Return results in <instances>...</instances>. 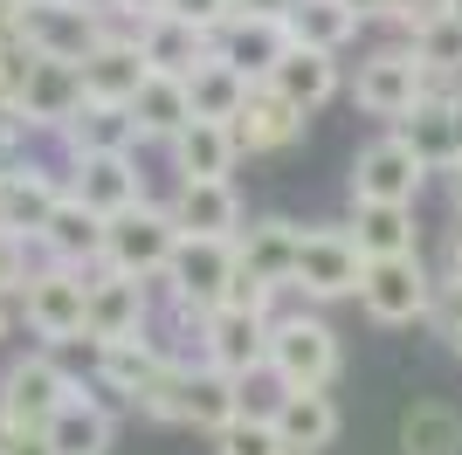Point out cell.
Returning <instances> with one entry per match:
<instances>
[{
    "instance_id": "6da1fadb",
    "label": "cell",
    "mask_w": 462,
    "mask_h": 455,
    "mask_svg": "<svg viewBox=\"0 0 462 455\" xmlns=\"http://www.w3.org/2000/svg\"><path fill=\"white\" fill-rule=\"evenodd\" d=\"M290 297H297V290H283V303H276V318H270V373L283 379L290 394H331V379L346 366L338 331H331L310 303L290 311Z\"/></svg>"
},
{
    "instance_id": "7a4b0ae2",
    "label": "cell",
    "mask_w": 462,
    "mask_h": 455,
    "mask_svg": "<svg viewBox=\"0 0 462 455\" xmlns=\"http://www.w3.org/2000/svg\"><path fill=\"white\" fill-rule=\"evenodd\" d=\"M21 324L42 345H77L90 339V269L69 263H35L21 283Z\"/></svg>"
},
{
    "instance_id": "3957f363",
    "label": "cell",
    "mask_w": 462,
    "mask_h": 455,
    "mask_svg": "<svg viewBox=\"0 0 462 455\" xmlns=\"http://www.w3.org/2000/svg\"><path fill=\"white\" fill-rule=\"evenodd\" d=\"M111 35H117V21L104 14V0H28L14 28V42L28 56H56V62H83Z\"/></svg>"
},
{
    "instance_id": "277c9868",
    "label": "cell",
    "mask_w": 462,
    "mask_h": 455,
    "mask_svg": "<svg viewBox=\"0 0 462 455\" xmlns=\"http://www.w3.org/2000/svg\"><path fill=\"white\" fill-rule=\"evenodd\" d=\"M359 283H366V248H359V235L338 228V221L304 228L290 290H297L304 303H338V297H359Z\"/></svg>"
},
{
    "instance_id": "5b68a950",
    "label": "cell",
    "mask_w": 462,
    "mask_h": 455,
    "mask_svg": "<svg viewBox=\"0 0 462 455\" xmlns=\"http://www.w3.org/2000/svg\"><path fill=\"white\" fill-rule=\"evenodd\" d=\"M421 97H428V62L414 56L407 42H380V49L359 56V70H352V104H359L366 117L401 125Z\"/></svg>"
},
{
    "instance_id": "8992f818",
    "label": "cell",
    "mask_w": 462,
    "mask_h": 455,
    "mask_svg": "<svg viewBox=\"0 0 462 455\" xmlns=\"http://www.w3.org/2000/svg\"><path fill=\"white\" fill-rule=\"evenodd\" d=\"M77 394V379L62 373L49 352H28L0 373V421L14 428V435H49V421L62 414V400Z\"/></svg>"
},
{
    "instance_id": "52a82bcc",
    "label": "cell",
    "mask_w": 462,
    "mask_h": 455,
    "mask_svg": "<svg viewBox=\"0 0 462 455\" xmlns=\"http://www.w3.org/2000/svg\"><path fill=\"white\" fill-rule=\"evenodd\" d=\"M173 248H180V221L166 208H152V200L104 221V269H125V276L159 283L166 263H173Z\"/></svg>"
},
{
    "instance_id": "ba28073f",
    "label": "cell",
    "mask_w": 462,
    "mask_h": 455,
    "mask_svg": "<svg viewBox=\"0 0 462 455\" xmlns=\"http://www.w3.org/2000/svg\"><path fill=\"white\" fill-rule=\"evenodd\" d=\"M373 324H428V303H435V269L421 255H380L366 263V283H359Z\"/></svg>"
},
{
    "instance_id": "9c48e42d",
    "label": "cell",
    "mask_w": 462,
    "mask_h": 455,
    "mask_svg": "<svg viewBox=\"0 0 462 455\" xmlns=\"http://www.w3.org/2000/svg\"><path fill=\"white\" fill-rule=\"evenodd\" d=\"M235 242H200V235H180L173 263H166V276H159V290L173 303H187V311H221L228 303V283H235Z\"/></svg>"
},
{
    "instance_id": "30bf717a",
    "label": "cell",
    "mask_w": 462,
    "mask_h": 455,
    "mask_svg": "<svg viewBox=\"0 0 462 455\" xmlns=\"http://www.w3.org/2000/svg\"><path fill=\"white\" fill-rule=\"evenodd\" d=\"M428 187V166L407 152L401 132L373 138V145H359V159H352V200H380V208H414Z\"/></svg>"
},
{
    "instance_id": "8fae6325",
    "label": "cell",
    "mask_w": 462,
    "mask_h": 455,
    "mask_svg": "<svg viewBox=\"0 0 462 455\" xmlns=\"http://www.w3.org/2000/svg\"><path fill=\"white\" fill-rule=\"evenodd\" d=\"M152 290L159 283L125 276V269H90V345L145 339V324H152Z\"/></svg>"
},
{
    "instance_id": "7c38bea8",
    "label": "cell",
    "mask_w": 462,
    "mask_h": 455,
    "mask_svg": "<svg viewBox=\"0 0 462 455\" xmlns=\"http://www.w3.org/2000/svg\"><path fill=\"white\" fill-rule=\"evenodd\" d=\"M200 359L235 373V379L263 373V366H270V318H263V311H235V303L208 311V318H200Z\"/></svg>"
},
{
    "instance_id": "4fadbf2b",
    "label": "cell",
    "mask_w": 462,
    "mask_h": 455,
    "mask_svg": "<svg viewBox=\"0 0 462 455\" xmlns=\"http://www.w3.org/2000/svg\"><path fill=\"white\" fill-rule=\"evenodd\" d=\"M69 200H83L90 214H132L145 208V172L132 152H97V159H69Z\"/></svg>"
},
{
    "instance_id": "5bb4252c",
    "label": "cell",
    "mask_w": 462,
    "mask_h": 455,
    "mask_svg": "<svg viewBox=\"0 0 462 455\" xmlns=\"http://www.w3.org/2000/svg\"><path fill=\"white\" fill-rule=\"evenodd\" d=\"M62 200H69V172H56V166H21V159H14L7 180H0V228L21 235V242H35Z\"/></svg>"
},
{
    "instance_id": "9a60e30c",
    "label": "cell",
    "mask_w": 462,
    "mask_h": 455,
    "mask_svg": "<svg viewBox=\"0 0 462 455\" xmlns=\"http://www.w3.org/2000/svg\"><path fill=\"white\" fill-rule=\"evenodd\" d=\"M14 104H21V117H28V132H62V125H69V117L90 104V97H83V62L35 56Z\"/></svg>"
},
{
    "instance_id": "2e32d148",
    "label": "cell",
    "mask_w": 462,
    "mask_h": 455,
    "mask_svg": "<svg viewBox=\"0 0 462 455\" xmlns=\"http://www.w3.org/2000/svg\"><path fill=\"white\" fill-rule=\"evenodd\" d=\"M166 214L180 221V235H200V242H235L242 235V193H235V180H180L173 200H166Z\"/></svg>"
},
{
    "instance_id": "e0dca14e",
    "label": "cell",
    "mask_w": 462,
    "mask_h": 455,
    "mask_svg": "<svg viewBox=\"0 0 462 455\" xmlns=\"http://www.w3.org/2000/svg\"><path fill=\"white\" fill-rule=\"evenodd\" d=\"M214 56L235 62L249 83H270L276 62L290 56V21H276V14H235L228 28L214 35Z\"/></svg>"
},
{
    "instance_id": "ac0fdd59",
    "label": "cell",
    "mask_w": 462,
    "mask_h": 455,
    "mask_svg": "<svg viewBox=\"0 0 462 455\" xmlns=\"http://www.w3.org/2000/svg\"><path fill=\"white\" fill-rule=\"evenodd\" d=\"M304 125H310L304 104H290L276 83H255L249 104H242V117H235V138H242L249 159H263V152H290L297 138H304Z\"/></svg>"
},
{
    "instance_id": "d6986e66",
    "label": "cell",
    "mask_w": 462,
    "mask_h": 455,
    "mask_svg": "<svg viewBox=\"0 0 462 455\" xmlns=\"http://www.w3.org/2000/svg\"><path fill=\"white\" fill-rule=\"evenodd\" d=\"M90 359H97V386L104 394H117L125 407H138V394L152 386L166 366H173V352L145 331V339H117V345H90Z\"/></svg>"
},
{
    "instance_id": "ffe728a7",
    "label": "cell",
    "mask_w": 462,
    "mask_h": 455,
    "mask_svg": "<svg viewBox=\"0 0 462 455\" xmlns=\"http://www.w3.org/2000/svg\"><path fill=\"white\" fill-rule=\"evenodd\" d=\"M145 56H138V28H117L111 42H97L83 56V97L90 104H132L138 83H145Z\"/></svg>"
},
{
    "instance_id": "44dd1931",
    "label": "cell",
    "mask_w": 462,
    "mask_h": 455,
    "mask_svg": "<svg viewBox=\"0 0 462 455\" xmlns=\"http://www.w3.org/2000/svg\"><path fill=\"white\" fill-rule=\"evenodd\" d=\"M297 248H304V228L283 221V214H263V221H249L242 235H235V263L249 269V276H263V283L290 290V276H297Z\"/></svg>"
},
{
    "instance_id": "7402d4cb",
    "label": "cell",
    "mask_w": 462,
    "mask_h": 455,
    "mask_svg": "<svg viewBox=\"0 0 462 455\" xmlns=\"http://www.w3.org/2000/svg\"><path fill=\"white\" fill-rule=\"evenodd\" d=\"M138 56H145V70H159V76H193L214 56V35L200 21H187V14H159V21L138 28Z\"/></svg>"
},
{
    "instance_id": "603a6c76",
    "label": "cell",
    "mask_w": 462,
    "mask_h": 455,
    "mask_svg": "<svg viewBox=\"0 0 462 455\" xmlns=\"http://www.w3.org/2000/svg\"><path fill=\"white\" fill-rule=\"evenodd\" d=\"M42 263H69V269H104V214H90L83 200H62L49 214V228L35 235Z\"/></svg>"
},
{
    "instance_id": "cb8c5ba5",
    "label": "cell",
    "mask_w": 462,
    "mask_h": 455,
    "mask_svg": "<svg viewBox=\"0 0 462 455\" xmlns=\"http://www.w3.org/2000/svg\"><path fill=\"white\" fill-rule=\"evenodd\" d=\"M166 152H173L180 180H235V166H242V138H235V125H221V117H193Z\"/></svg>"
},
{
    "instance_id": "d4e9b609",
    "label": "cell",
    "mask_w": 462,
    "mask_h": 455,
    "mask_svg": "<svg viewBox=\"0 0 462 455\" xmlns=\"http://www.w3.org/2000/svg\"><path fill=\"white\" fill-rule=\"evenodd\" d=\"M393 132L407 138V152H414L428 172H456L462 166V117H456V104H442V97H421Z\"/></svg>"
},
{
    "instance_id": "484cf974",
    "label": "cell",
    "mask_w": 462,
    "mask_h": 455,
    "mask_svg": "<svg viewBox=\"0 0 462 455\" xmlns=\"http://www.w3.org/2000/svg\"><path fill=\"white\" fill-rule=\"evenodd\" d=\"M62 152L69 159H97V152H138L145 138H138V117L132 104H83L69 125H62Z\"/></svg>"
},
{
    "instance_id": "4316f807",
    "label": "cell",
    "mask_w": 462,
    "mask_h": 455,
    "mask_svg": "<svg viewBox=\"0 0 462 455\" xmlns=\"http://www.w3.org/2000/svg\"><path fill=\"white\" fill-rule=\"evenodd\" d=\"M270 83L290 97V104H304V111H325L331 97L346 90V70H338V56H331V49H304V42H290V56L276 62Z\"/></svg>"
},
{
    "instance_id": "83f0119b",
    "label": "cell",
    "mask_w": 462,
    "mask_h": 455,
    "mask_svg": "<svg viewBox=\"0 0 462 455\" xmlns=\"http://www.w3.org/2000/svg\"><path fill=\"white\" fill-rule=\"evenodd\" d=\"M132 117H138V138L145 145H173L180 132L193 125V97H187V76H145L132 97Z\"/></svg>"
},
{
    "instance_id": "f1b7e54d",
    "label": "cell",
    "mask_w": 462,
    "mask_h": 455,
    "mask_svg": "<svg viewBox=\"0 0 462 455\" xmlns=\"http://www.w3.org/2000/svg\"><path fill=\"white\" fill-rule=\"evenodd\" d=\"M49 441H56V455H111L117 449V414L97 394L77 386V394L62 400V414L49 421Z\"/></svg>"
},
{
    "instance_id": "f546056e",
    "label": "cell",
    "mask_w": 462,
    "mask_h": 455,
    "mask_svg": "<svg viewBox=\"0 0 462 455\" xmlns=\"http://www.w3.org/2000/svg\"><path fill=\"white\" fill-rule=\"evenodd\" d=\"M352 235H359V248H366V263H380V255H421V221H414V208H380V200H352Z\"/></svg>"
},
{
    "instance_id": "4dcf8cb0",
    "label": "cell",
    "mask_w": 462,
    "mask_h": 455,
    "mask_svg": "<svg viewBox=\"0 0 462 455\" xmlns=\"http://www.w3.org/2000/svg\"><path fill=\"white\" fill-rule=\"evenodd\" d=\"M276 435H283L290 455H325L331 441H338V400L331 394H283Z\"/></svg>"
},
{
    "instance_id": "1f68e13d",
    "label": "cell",
    "mask_w": 462,
    "mask_h": 455,
    "mask_svg": "<svg viewBox=\"0 0 462 455\" xmlns=\"http://www.w3.org/2000/svg\"><path fill=\"white\" fill-rule=\"evenodd\" d=\"M359 28H366V14L352 0H297L290 7V42H304V49L346 56V42H359Z\"/></svg>"
},
{
    "instance_id": "d6a6232c",
    "label": "cell",
    "mask_w": 462,
    "mask_h": 455,
    "mask_svg": "<svg viewBox=\"0 0 462 455\" xmlns=\"http://www.w3.org/2000/svg\"><path fill=\"white\" fill-rule=\"evenodd\" d=\"M249 76L235 70V62H221V56H208L200 70L187 76V97H193V117H221V125H235L242 117V104H249Z\"/></svg>"
},
{
    "instance_id": "836d02e7",
    "label": "cell",
    "mask_w": 462,
    "mask_h": 455,
    "mask_svg": "<svg viewBox=\"0 0 462 455\" xmlns=\"http://www.w3.org/2000/svg\"><path fill=\"white\" fill-rule=\"evenodd\" d=\"M401 455H462V414L448 400H414L401 414Z\"/></svg>"
},
{
    "instance_id": "e575fe53",
    "label": "cell",
    "mask_w": 462,
    "mask_h": 455,
    "mask_svg": "<svg viewBox=\"0 0 462 455\" xmlns=\"http://www.w3.org/2000/svg\"><path fill=\"white\" fill-rule=\"evenodd\" d=\"M407 49L428 62V76H462V21L442 7L435 21H421V28L407 35Z\"/></svg>"
},
{
    "instance_id": "d590c367",
    "label": "cell",
    "mask_w": 462,
    "mask_h": 455,
    "mask_svg": "<svg viewBox=\"0 0 462 455\" xmlns=\"http://www.w3.org/2000/svg\"><path fill=\"white\" fill-rule=\"evenodd\" d=\"M214 455H290L276 421H255V414H235L221 435H214Z\"/></svg>"
},
{
    "instance_id": "8d00e7d4",
    "label": "cell",
    "mask_w": 462,
    "mask_h": 455,
    "mask_svg": "<svg viewBox=\"0 0 462 455\" xmlns=\"http://www.w3.org/2000/svg\"><path fill=\"white\" fill-rule=\"evenodd\" d=\"M428 331H435V339H456V331H462V276H442V269H435V303H428Z\"/></svg>"
},
{
    "instance_id": "74e56055",
    "label": "cell",
    "mask_w": 462,
    "mask_h": 455,
    "mask_svg": "<svg viewBox=\"0 0 462 455\" xmlns=\"http://www.w3.org/2000/svg\"><path fill=\"white\" fill-rule=\"evenodd\" d=\"M28 248L35 242H21V235H7V228H0V297H21V283H28Z\"/></svg>"
},
{
    "instance_id": "f35d334b",
    "label": "cell",
    "mask_w": 462,
    "mask_h": 455,
    "mask_svg": "<svg viewBox=\"0 0 462 455\" xmlns=\"http://www.w3.org/2000/svg\"><path fill=\"white\" fill-rule=\"evenodd\" d=\"M28 62H35V56H28L14 35H0V104H14V97H21V83H28Z\"/></svg>"
},
{
    "instance_id": "ab89813d",
    "label": "cell",
    "mask_w": 462,
    "mask_h": 455,
    "mask_svg": "<svg viewBox=\"0 0 462 455\" xmlns=\"http://www.w3.org/2000/svg\"><path fill=\"white\" fill-rule=\"evenodd\" d=\"M104 14H111L117 28H145V21L173 14V0H104Z\"/></svg>"
},
{
    "instance_id": "60d3db41",
    "label": "cell",
    "mask_w": 462,
    "mask_h": 455,
    "mask_svg": "<svg viewBox=\"0 0 462 455\" xmlns=\"http://www.w3.org/2000/svg\"><path fill=\"white\" fill-rule=\"evenodd\" d=\"M173 14H187V21H200L208 35H221L235 21V0H173Z\"/></svg>"
},
{
    "instance_id": "b9f144b4",
    "label": "cell",
    "mask_w": 462,
    "mask_h": 455,
    "mask_svg": "<svg viewBox=\"0 0 462 455\" xmlns=\"http://www.w3.org/2000/svg\"><path fill=\"white\" fill-rule=\"evenodd\" d=\"M21 138H28V117H21V104H0V166H14Z\"/></svg>"
},
{
    "instance_id": "7bdbcfd3",
    "label": "cell",
    "mask_w": 462,
    "mask_h": 455,
    "mask_svg": "<svg viewBox=\"0 0 462 455\" xmlns=\"http://www.w3.org/2000/svg\"><path fill=\"white\" fill-rule=\"evenodd\" d=\"M435 269H442V276H462V221L442 235V263H435Z\"/></svg>"
},
{
    "instance_id": "ee69618b",
    "label": "cell",
    "mask_w": 462,
    "mask_h": 455,
    "mask_svg": "<svg viewBox=\"0 0 462 455\" xmlns=\"http://www.w3.org/2000/svg\"><path fill=\"white\" fill-rule=\"evenodd\" d=\"M290 7L297 0H235V14H276V21H290Z\"/></svg>"
},
{
    "instance_id": "f6af8a7d",
    "label": "cell",
    "mask_w": 462,
    "mask_h": 455,
    "mask_svg": "<svg viewBox=\"0 0 462 455\" xmlns=\"http://www.w3.org/2000/svg\"><path fill=\"white\" fill-rule=\"evenodd\" d=\"M0 455H56V441H49V435H14Z\"/></svg>"
},
{
    "instance_id": "bcb514c9",
    "label": "cell",
    "mask_w": 462,
    "mask_h": 455,
    "mask_svg": "<svg viewBox=\"0 0 462 455\" xmlns=\"http://www.w3.org/2000/svg\"><path fill=\"white\" fill-rule=\"evenodd\" d=\"M21 318V297H0V339H7V324Z\"/></svg>"
},
{
    "instance_id": "7dc6e473",
    "label": "cell",
    "mask_w": 462,
    "mask_h": 455,
    "mask_svg": "<svg viewBox=\"0 0 462 455\" xmlns=\"http://www.w3.org/2000/svg\"><path fill=\"white\" fill-rule=\"evenodd\" d=\"M448 200H456V221H462V166L448 172Z\"/></svg>"
},
{
    "instance_id": "c3c4849f",
    "label": "cell",
    "mask_w": 462,
    "mask_h": 455,
    "mask_svg": "<svg viewBox=\"0 0 462 455\" xmlns=\"http://www.w3.org/2000/svg\"><path fill=\"white\" fill-rule=\"evenodd\" d=\"M7 441H14V428H7V421H0V449H7Z\"/></svg>"
},
{
    "instance_id": "681fc988",
    "label": "cell",
    "mask_w": 462,
    "mask_h": 455,
    "mask_svg": "<svg viewBox=\"0 0 462 455\" xmlns=\"http://www.w3.org/2000/svg\"><path fill=\"white\" fill-rule=\"evenodd\" d=\"M442 7H448V14H456V21H462V0H442Z\"/></svg>"
},
{
    "instance_id": "f907efd6",
    "label": "cell",
    "mask_w": 462,
    "mask_h": 455,
    "mask_svg": "<svg viewBox=\"0 0 462 455\" xmlns=\"http://www.w3.org/2000/svg\"><path fill=\"white\" fill-rule=\"evenodd\" d=\"M448 352H456V359H462V331H456V339H448Z\"/></svg>"
},
{
    "instance_id": "816d5d0a",
    "label": "cell",
    "mask_w": 462,
    "mask_h": 455,
    "mask_svg": "<svg viewBox=\"0 0 462 455\" xmlns=\"http://www.w3.org/2000/svg\"><path fill=\"white\" fill-rule=\"evenodd\" d=\"M0 180H7V166H0Z\"/></svg>"
},
{
    "instance_id": "f5cc1de1",
    "label": "cell",
    "mask_w": 462,
    "mask_h": 455,
    "mask_svg": "<svg viewBox=\"0 0 462 455\" xmlns=\"http://www.w3.org/2000/svg\"><path fill=\"white\" fill-rule=\"evenodd\" d=\"M456 117H462V104H456Z\"/></svg>"
}]
</instances>
